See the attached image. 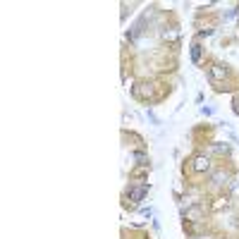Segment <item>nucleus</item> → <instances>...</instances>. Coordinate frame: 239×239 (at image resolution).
Wrapping results in <instances>:
<instances>
[{"label": "nucleus", "mask_w": 239, "mask_h": 239, "mask_svg": "<svg viewBox=\"0 0 239 239\" xmlns=\"http://www.w3.org/2000/svg\"><path fill=\"white\" fill-rule=\"evenodd\" d=\"M146 194H148V184H139V187H132V189H127V196H129V201H141Z\"/></svg>", "instance_id": "nucleus-1"}, {"label": "nucleus", "mask_w": 239, "mask_h": 239, "mask_svg": "<svg viewBox=\"0 0 239 239\" xmlns=\"http://www.w3.org/2000/svg\"><path fill=\"white\" fill-rule=\"evenodd\" d=\"M191 60H194V62H198V60H201V46H198V43H194V46H191Z\"/></svg>", "instance_id": "nucleus-2"}, {"label": "nucleus", "mask_w": 239, "mask_h": 239, "mask_svg": "<svg viewBox=\"0 0 239 239\" xmlns=\"http://www.w3.org/2000/svg\"><path fill=\"white\" fill-rule=\"evenodd\" d=\"M194 168H196V170H206V168H208V163H206L203 158H196V165H194Z\"/></svg>", "instance_id": "nucleus-3"}, {"label": "nucleus", "mask_w": 239, "mask_h": 239, "mask_svg": "<svg viewBox=\"0 0 239 239\" xmlns=\"http://www.w3.org/2000/svg\"><path fill=\"white\" fill-rule=\"evenodd\" d=\"M141 215H146V218H151V215H153V210H151V208H143V210H141Z\"/></svg>", "instance_id": "nucleus-4"}]
</instances>
